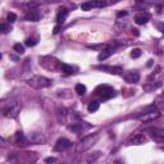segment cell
Here are the masks:
<instances>
[{
  "instance_id": "6da1fadb",
  "label": "cell",
  "mask_w": 164,
  "mask_h": 164,
  "mask_svg": "<svg viewBox=\"0 0 164 164\" xmlns=\"http://www.w3.org/2000/svg\"><path fill=\"white\" fill-rule=\"evenodd\" d=\"M27 83L31 86V87H34V89H45V87H49L51 86L53 81L46 78V77H44V76H34V77H31L28 78Z\"/></svg>"
},
{
  "instance_id": "7a4b0ae2",
  "label": "cell",
  "mask_w": 164,
  "mask_h": 164,
  "mask_svg": "<svg viewBox=\"0 0 164 164\" xmlns=\"http://www.w3.org/2000/svg\"><path fill=\"white\" fill-rule=\"evenodd\" d=\"M99 140V134H94V135H90V136H86L85 138L81 140V143L78 144L77 146V151H86L91 149Z\"/></svg>"
},
{
  "instance_id": "3957f363",
  "label": "cell",
  "mask_w": 164,
  "mask_h": 164,
  "mask_svg": "<svg viewBox=\"0 0 164 164\" xmlns=\"http://www.w3.org/2000/svg\"><path fill=\"white\" fill-rule=\"evenodd\" d=\"M95 95L99 96L101 100H108V99H112V97L115 96V91L112 89V87L103 85V86H99L95 90Z\"/></svg>"
},
{
  "instance_id": "277c9868",
  "label": "cell",
  "mask_w": 164,
  "mask_h": 164,
  "mask_svg": "<svg viewBox=\"0 0 164 164\" xmlns=\"http://www.w3.org/2000/svg\"><path fill=\"white\" fill-rule=\"evenodd\" d=\"M106 0H90V2H86L81 5V9L87 12V10H91L92 8H103L106 7Z\"/></svg>"
},
{
  "instance_id": "5b68a950",
  "label": "cell",
  "mask_w": 164,
  "mask_h": 164,
  "mask_svg": "<svg viewBox=\"0 0 164 164\" xmlns=\"http://www.w3.org/2000/svg\"><path fill=\"white\" fill-rule=\"evenodd\" d=\"M21 110V105L18 103H13V104H10L8 105L5 109H4V115L7 118H16L18 115Z\"/></svg>"
},
{
  "instance_id": "8992f818",
  "label": "cell",
  "mask_w": 164,
  "mask_h": 164,
  "mask_svg": "<svg viewBox=\"0 0 164 164\" xmlns=\"http://www.w3.org/2000/svg\"><path fill=\"white\" fill-rule=\"evenodd\" d=\"M72 146V143L68 140V138H64V137H62V138H59L58 141H57V144H55V150L57 151H64V150H67V149H69Z\"/></svg>"
},
{
  "instance_id": "52a82bcc",
  "label": "cell",
  "mask_w": 164,
  "mask_h": 164,
  "mask_svg": "<svg viewBox=\"0 0 164 164\" xmlns=\"http://www.w3.org/2000/svg\"><path fill=\"white\" fill-rule=\"evenodd\" d=\"M124 80L128 83H136L140 80V74L137 72H128L124 74Z\"/></svg>"
},
{
  "instance_id": "ba28073f",
  "label": "cell",
  "mask_w": 164,
  "mask_h": 164,
  "mask_svg": "<svg viewBox=\"0 0 164 164\" xmlns=\"http://www.w3.org/2000/svg\"><path fill=\"white\" fill-rule=\"evenodd\" d=\"M113 51H114V48L113 46H106L105 49H103L101 50V53L99 54V57H97V59H99L100 62L101 60H105L106 58H109L113 54Z\"/></svg>"
},
{
  "instance_id": "9c48e42d",
  "label": "cell",
  "mask_w": 164,
  "mask_h": 164,
  "mask_svg": "<svg viewBox=\"0 0 164 164\" xmlns=\"http://www.w3.org/2000/svg\"><path fill=\"white\" fill-rule=\"evenodd\" d=\"M146 143V137L144 135H136L128 141V145H143Z\"/></svg>"
},
{
  "instance_id": "30bf717a",
  "label": "cell",
  "mask_w": 164,
  "mask_h": 164,
  "mask_svg": "<svg viewBox=\"0 0 164 164\" xmlns=\"http://www.w3.org/2000/svg\"><path fill=\"white\" fill-rule=\"evenodd\" d=\"M96 69H101V71H106L108 73H112V74H121L123 71L121 67H105V65H103V67H95Z\"/></svg>"
},
{
  "instance_id": "8fae6325",
  "label": "cell",
  "mask_w": 164,
  "mask_h": 164,
  "mask_svg": "<svg viewBox=\"0 0 164 164\" xmlns=\"http://www.w3.org/2000/svg\"><path fill=\"white\" fill-rule=\"evenodd\" d=\"M68 16V9L67 8H60L59 9V12L57 14V22H58V25H62L63 22L65 21V18H67Z\"/></svg>"
},
{
  "instance_id": "7c38bea8",
  "label": "cell",
  "mask_w": 164,
  "mask_h": 164,
  "mask_svg": "<svg viewBox=\"0 0 164 164\" xmlns=\"http://www.w3.org/2000/svg\"><path fill=\"white\" fill-rule=\"evenodd\" d=\"M40 18L41 17L36 10H30V12L25 16V19L28 21V22H37V21H40Z\"/></svg>"
},
{
  "instance_id": "4fadbf2b",
  "label": "cell",
  "mask_w": 164,
  "mask_h": 164,
  "mask_svg": "<svg viewBox=\"0 0 164 164\" xmlns=\"http://www.w3.org/2000/svg\"><path fill=\"white\" fill-rule=\"evenodd\" d=\"M148 21H149V16L146 13H140L135 17V22L137 25H145L148 23Z\"/></svg>"
},
{
  "instance_id": "5bb4252c",
  "label": "cell",
  "mask_w": 164,
  "mask_h": 164,
  "mask_svg": "<svg viewBox=\"0 0 164 164\" xmlns=\"http://www.w3.org/2000/svg\"><path fill=\"white\" fill-rule=\"evenodd\" d=\"M16 144L17 145H22V146L27 145V138L25 137V135L22 132H17L16 134Z\"/></svg>"
},
{
  "instance_id": "9a60e30c",
  "label": "cell",
  "mask_w": 164,
  "mask_h": 164,
  "mask_svg": "<svg viewBox=\"0 0 164 164\" xmlns=\"http://www.w3.org/2000/svg\"><path fill=\"white\" fill-rule=\"evenodd\" d=\"M151 136H152V138L157 140V141H162V140H163V137H164V131H163V129L154 128V129H152Z\"/></svg>"
},
{
  "instance_id": "2e32d148",
  "label": "cell",
  "mask_w": 164,
  "mask_h": 164,
  "mask_svg": "<svg viewBox=\"0 0 164 164\" xmlns=\"http://www.w3.org/2000/svg\"><path fill=\"white\" fill-rule=\"evenodd\" d=\"M99 106H100L99 101H91L89 105H87V110H89L90 113H94V112H96L97 109H99Z\"/></svg>"
},
{
  "instance_id": "e0dca14e",
  "label": "cell",
  "mask_w": 164,
  "mask_h": 164,
  "mask_svg": "<svg viewBox=\"0 0 164 164\" xmlns=\"http://www.w3.org/2000/svg\"><path fill=\"white\" fill-rule=\"evenodd\" d=\"M60 68H62V72H64L65 74H73L74 69L72 65H68V64H60Z\"/></svg>"
},
{
  "instance_id": "ac0fdd59",
  "label": "cell",
  "mask_w": 164,
  "mask_h": 164,
  "mask_svg": "<svg viewBox=\"0 0 164 164\" xmlns=\"http://www.w3.org/2000/svg\"><path fill=\"white\" fill-rule=\"evenodd\" d=\"M74 90H76V92H77L78 95H85L86 94V86L82 85V83H77L76 87H74Z\"/></svg>"
},
{
  "instance_id": "d6986e66",
  "label": "cell",
  "mask_w": 164,
  "mask_h": 164,
  "mask_svg": "<svg viewBox=\"0 0 164 164\" xmlns=\"http://www.w3.org/2000/svg\"><path fill=\"white\" fill-rule=\"evenodd\" d=\"M58 117H59V122H65V119H67V110H65L64 108L59 109Z\"/></svg>"
},
{
  "instance_id": "ffe728a7",
  "label": "cell",
  "mask_w": 164,
  "mask_h": 164,
  "mask_svg": "<svg viewBox=\"0 0 164 164\" xmlns=\"http://www.w3.org/2000/svg\"><path fill=\"white\" fill-rule=\"evenodd\" d=\"M12 31V26L8 23H0V32L2 34H8V32Z\"/></svg>"
},
{
  "instance_id": "44dd1931",
  "label": "cell",
  "mask_w": 164,
  "mask_h": 164,
  "mask_svg": "<svg viewBox=\"0 0 164 164\" xmlns=\"http://www.w3.org/2000/svg\"><path fill=\"white\" fill-rule=\"evenodd\" d=\"M25 44L27 46H35L36 44H37V39H35V37H28V39H26V41H25Z\"/></svg>"
},
{
  "instance_id": "7402d4cb",
  "label": "cell",
  "mask_w": 164,
  "mask_h": 164,
  "mask_svg": "<svg viewBox=\"0 0 164 164\" xmlns=\"http://www.w3.org/2000/svg\"><path fill=\"white\" fill-rule=\"evenodd\" d=\"M71 131H73V132H76V134H80V132H82L83 131V127H82V124H73V126H71Z\"/></svg>"
},
{
  "instance_id": "603a6c76",
  "label": "cell",
  "mask_w": 164,
  "mask_h": 164,
  "mask_svg": "<svg viewBox=\"0 0 164 164\" xmlns=\"http://www.w3.org/2000/svg\"><path fill=\"white\" fill-rule=\"evenodd\" d=\"M141 54H143V53H141V50L136 48V49H134L132 51H131V57H132L134 59H137V58L141 57Z\"/></svg>"
},
{
  "instance_id": "cb8c5ba5",
  "label": "cell",
  "mask_w": 164,
  "mask_h": 164,
  "mask_svg": "<svg viewBox=\"0 0 164 164\" xmlns=\"http://www.w3.org/2000/svg\"><path fill=\"white\" fill-rule=\"evenodd\" d=\"M13 49H14L16 53H18V54H23V53H25V46L21 45V44H16V45L13 46Z\"/></svg>"
},
{
  "instance_id": "d4e9b609",
  "label": "cell",
  "mask_w": 164,
  "mask_h": 164,
  "mask_svg": "<svg viewBox=\"0 0 164 164\" xmlns=\"http://www.w3.org/2000/svg\"><path fill=\"white\" fill-rule=\"evenodd\" d=\"M8 21L10 22V23H13V22H16V19H17V16L14 14V13H8Z\"/></svg>"
},
{
  "instance_id": "484cf974",
  "label": "cell",
  "mask_w": 164,
  "mask_h": 164,
  "mask_svg": "<svg viewBox=\"0 0 164 164\" xmlns=\"http://www.w3.org/2000/svg\"><path fill=\"white\" fill-rule=\"evenodd\" d=\"M95 154H96L95 157H90L89 159H87V162H95L97 158H99V157L101 155V152H100V151H97V152H95Z\"/></svg>"
},
{
  "instance_id": "4316f807",
  "label": "cell",
  "mask_w": 164,
  "mask_h": 164,
  "mask_svg": "<svg viewBox=\"0 0 164 164\" xmlns=\"http://www.w3.org/2000/svg\"><path fill=\"white\" fill-rule=\"evenodd\" d=\"M45 162H46V163H55V162H58V160H57L55 158H46Z\"/></svg>"
},
{
  "instance_id": "83f0119b",
  "label": "cell",
  "mask_w": 164,
  "mask_h": 164,
  "mask_svg": "<svg viewBox=\"0 0 164 164\" xmlns=\"http://www.w3.org/2000/svg\"><path fill=\"white\" fill-rule=\"evenodd\" d=\"M124 16H127V12H126V10H123V12H119L118 13V18H122V17H124Z\"/></svg>"
},
{
  "instance_id": "f1b7e54d",
  "label": "cell",
  "mask_w": 164,
  "mask_h": 164,
  "mask_svg": "<svg viewBox=\"0 0 164 164\" xmlns=\"http://www.w3.org/2000/svg\"><path fill=\"white\" fill-rule=\"evenodd\" d=\"M59 28H60V25H58L55 28H54V34H58V32H59Z\"/></svg>"
},
{
  "instance_id": "f546056e",
  "label": "cell",
  "mask_w": 164,
  "mask_h": 164,
  "mask_svg": "<svg viewBox=\"0 0 164 164\" xmlns=\"http://www.w3.org/2000/svg\"><path fill=\"white\" fill-rule=\"evenodd\" d=\"M132 34H135V36H138V30L134 28V30H132Z\"/></svg>"
},
{
  "instance_id": "4dcf8cb0",
  "label": "cell",
  "mask_w": 164,
  "mask_h": 164,
  "mask_svg": "<svg viewBox=\"0 0 164 164\" xmlns=\"http://www.w3.org/2000/svg\"><path fill=\"white\" fill-rule=\"evenodd\" d=\"M135 2H136L137 4H143V3L145 2V0H135Z\"/></svg>"
},
{
  "instance_id": "1f68e13d",
  "label": "cell",
  "mask_w": 164,
  "mask_h": 164,
  "mask_svg": "<svg viewBox=\"0 0 164 164\" xmlns=\"http://www.w3.org/2000/svg\"><path fill=\"white\" fill-rule=\"evenodd\" d=\"M119 2H121V0H112V3H113V4H115V3H119Z\"/></svg>"
},
{
  "instance_id": "d6a6232c",
  "label": "cell",
  "mask_w": 164,
  "mask_h": 164,
  "mask_svg": "<svg viewBox=\"0 0 164 164\" xmlns=\"http://www.w3.org/2000/svg\"><path fill=\"white\" fill-rule=\"evenodd\" d=\"M0 58H2V54H0Z\"/></svg>"
}]
</instances>
